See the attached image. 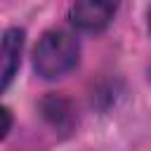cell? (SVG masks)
<instances>
[{
    "mask_svg": "<svg viewBox=\"0 0 151 151\" xmlns=\"http://www.w3.org/2000/svg\"><path fill=\"white\" fill-rule=\"evenodd\" d=\"M80 59V42L66 28H47L33 50V71L42 80L68 76Z\"/></svg>",
    "mask_w": 151,
    "mask_h": 151,
    "instance_id": "6da1fadb",
    "label": "cell"
},
{
    "mask_svg": "<svg viewBox=\"0 0 151 151\" xmlns=\"http://www.w3.org/2000/svg\"><path fill=\"white\" fill-rule=\"evenodd\" d=\"M118 5L116 2H104V0H78L68 7V21L85 33H99L104 31L113 17H116Z\"/></svg>",
    "mask_w": 151,
    "mask_h": 151,
    "instance_id": "7a4b0ae2",
    "label": "cell"
},
{
    "mask_svg": "<svg viewBox=\"0 0 151 151\" xmlns=\"http://www.w3.org/2000/svg\"><path fill=\"white\" fill-rule=\"evenodd\" d=\"M24 42L26 33L19 26H12L2 33V45H0V78H2V92L9 90L14 76L19 73L21 66V54H24Z\"/></svg>",
    "mask_w": 151,
    "mask_h": 151,
    "instance_id": "3957f363",
    "label": "cell"
},
{
    "mask_svg": "<svg viewBox=\"0 0 151 151\" xmlns=\"http://www.w3.org/2000/svg\"><path fill=\"white\" fill-rule=\"evenodd\" d=\"M0 116H2V137H7L9 134V130H12V111L7 109V106H2V111H0Z\"/></svg>",
    "mask_w": 151,
    "mask_h": 151,
    "instance_id": "277c9868",
    "label": "cell"
},
{
    "mask_svg": "<svg viewBox=\"0 0 151 151\" xmlns=\"http://www.w3.org/2000/svg\"><path fill=\"white\" fill-rule=\"evenodd\" d=\"M149 31H151V9H149Z\"/></svg>",
    "mask_w": 151,
    "mask_h": 151,
    "instance_id": "5b68a950",
    "label": "cell"
}]
</instances>
